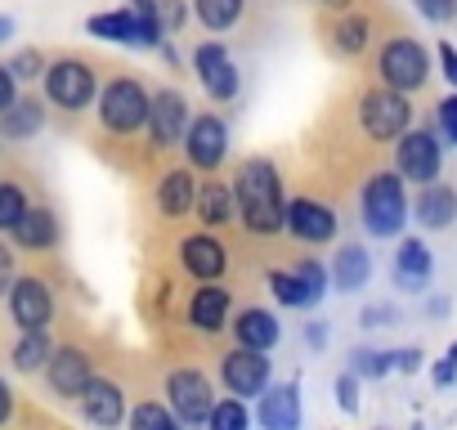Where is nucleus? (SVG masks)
<instances>
[{"mask_svg":"<svg viewBox=\"0 0 457 430\" xmlns=\"http://www.w3.org/2000/svg\"><path fill=\"white\" fill-rule=\"evenodd\" d=\"M435 130H439V139H444L448 148H457V95L439 99V108H435Z\"/></svg>","mask_w":457,"mask_h":430,"instance_id":"38","label":"nucleus"},{"mask_svg":"<svg viewBox=\"0 0 457 430\" xmlns=\"http://www.w3.org/2000/svg\"><path fill=\"white\" fill-rule=\"evenodd\" d=\"M95 117L108 135L130 139V135L148 130L153 90H144V81H135V77H112V81H104V90L95 99Z\"/></svg>","mask_w":457,"mask_h":430,"instance_id":"3","label":"nucleus"},{"mask_svg":"<svg viewBox=\"0 0 457 430\" xmlns=\"http://www.w3.org/2000/svg\"><path fill=\"white\" fill-rule=\"evenodd\" d=\"M166 403L175 408V417H179L184 426H206L220 399H215L206 372H197V368H175V372H166Z\"/></svg>","mask_w":457,"mask_h":430,"instance_id":"10","label":"nucleus"},{"mask_svg":"<svg viewBox=\"0 0 457 430\" xmlns=\"http://www.w3.org/2000/svg\"><path fill=\"white\" fill-rule=\"evenodd\" d=\"M28 206H32V197H28V188L19 184V179H0V234H14V225L28 215Z\"/></svg>","mask_w":457,"mask_h":430,"instance_id":"33","label":"nucleus"},{"mask_svg":"<svg viewBox=\"0 0 457 430\" xmlns=\"http://www.w3.org/2000/svg\"><path fill=\"white\" fill-rule=\"evenodd\" d=\"M41 90H46V103H50V108L77 117V112L95 108V99H99V77H95V68H90L86 59L59 54V59H50V68H46V77H41Z\"/></svg>","mask_w":457,"mask_h":430,"instance_id":"4","label":"nucleus"},{"mask_svg":"<svg viewBox=\"0 0 457 430\" xmlns=\"http://www.w3.org/2000/svg\"><path fill=\"white\" fill-rule=\"evenodd\" d=\"M179 148H184V157H188L193 170L215 175V170L224 166V157H228V121H224L220 112L193 117V126H188V135H184Z\"/></svg>","mask_w":457,"mask_h":430,"instance_id":"12","label":"nucleus"},{"mask_svg":"<svg viewBox=\"0 0 457 430\" xmlns=\"http://www.w3.org/2000/svg\"><path fill=\"white\" fill-rule=\"evenodd\" d=\"M234 197H238V220L256 238H274L287 229V197H283V175L270 157H247L234 175Z\"/></svg>","mask_w":457,"mask_h":430,"instance_id":"1","label":"nucleus"},{"mask_svg":"<svg viewBox=\"0 0 457 430\" xmlns=\"http://www.w3.org/2000/svg\"><path fill=\"white\" fill-rule=\"evenodd\" d=\"M126 421H130V430H184V421L175 417V408L170 403H157V399H139Z\"/></svg>","mask_w":457,"mask_h":430,"instance_id":"32","label":"nucleus"},{"mask_svg":"<svg viewBox=\"0 0 457 430\" xmlns=\"http://www.w3.org/2000/svg\"><path fill=\"white\" fill-rule=\"evenodd\" d=\"M193 77L202 81V90L215 99V103H228V99H238L243 90V77L234 68V59H228V50L220 41H202L193 50Z\"/></svg>","mask_w":457,"mask_h":430,"instance_id":"13","label":"nucleus"},{"mask_svg":"<svg viewBox=\"0 0 457 430\" xmlns=\"http://www.w3.org/2000/svg\"><path fill=\"white\" fill-rule=\"evenodd\" d=\"M256 421H261V430H301V390H296V381L270 385L256 399Z\"/></svg>","mask_w":457,"mask_h":430,"instance_id":"22","label":"nucleus"},{"mask_svg":"<svg viewBox=\"0 0 457 430\" xmlns=\"http://www.w3.org/2000/svg\"><path fill=\"white\" fill-rule=\"evenodd\" d=\"M46 117H50L46 99H32V95L23 99L19 95V103L10 112H0V139L5 144H28V139H37L46 130Z\"/></svg>","mask_w":457,"mask_h":430,"instance_id":"27","label":"nucleus"},{"mask_svg":"<svg viewBox=\"0 0 457 430\" xmlns=\"http://www.w3.org/2000/svg\"><path fill=\"white\" fill-rule=\"evenodd\" d=\"M337 211L319 197H292L287 202V234L310 243V247H328L337 238Z\"/></svg>","mask_w":457,"mask_h":430,"instance_id":"16","label":"nucleus"},{"mask_svg":"<svg viewBox=\"0 0 457 430\" xmlns=\"http://www.w3.org/2000/svg\"><path fill=\"white\" fill-rule=\"evenodd\" d=\"M412 5L426 23H453L457 19V0H412Z\"/></svg>","mask_w":457,"mask_h":430,"instance_id":"40","label":"nucleus"},{"mask_svg":"<svg viewBox=\"0 0 457 430\" xmlns=\"http://www.w3.org/2000/svg\"><path fill=\"white\" fill-rule=\"evenodd\" d=\"M77 403H81V417H86L90 426H99V430H117V426L130 417V412H126V390H121L112 376H95Z\"/></svg>","mask_w":457,"mask_h":430,"instance_id":"18","label":"nucleus"},{"mask_svg":"<svg viewBox=\"0 0 457 430\" xmlns=\"http://www.w3.org/2000/svg\"><path fill=\"white\" fill-rule=\"evenodd\" d=\"M197 179H193V166H175L157 179V211L166 215V220H184V215H193L197 206Z\"/></svg>","mask_w":457,"mask_h":430,"instance_id":"23","label":"nucleus"},{"mask_svg":"<svg viewBox=\"0 0 457 430\" xmlns=\"http://www.w3.org/2000/svg\"><path fill=\"white\" fill-rule=\"evenodd\" d=\"M395 318H399V310H395L390 301H377V305H368V310L359 314V323H363V327H390Z\"/></svg>","mask_w":457,"mask_h":430,"instance_id":"41","label":"nucleus"},{"mask_svg":"<svg viewBox=\"0 0 457 430\" xmlns=\"http://www.w3.org/2000/svg\"><path fill=\"white\" fill-rule=\"evenodd\" d=\"M265 283H270V296H274L283 310H314V305H319V296H314L310 283L296 274V265H292V269H270Z\"/></svg>","mask_w":457,"mask_h":430,"instance_id":"29","label":"nucleus"},{"mask_svg":"<svg viewBox=\"0 0 457 430\" xmlns=\"http://www.w3.org/2000/svg\"><path fill=\"white\" fill-rule=\"evenodd\" d=\"M59 238H63L59 215H54V206H46V202H32V206H28V215L14 225V234H10V243H14L19 252H32V256L54 252V247H59Z\"/></svg>","mask_w":457,"mask_h":430,"instance_id":"19","label":"nucleus"},{"mask_svg":"<svg viewBox=\"0 0 457 430\" xmlns=\"http://www.w3.org/2000/svg\"><path fill=\"white\" fill-rule=\"evenodd\" d=\"M228 327H234V341H238V345H247V350H265V354L283 341V327H278L274 310H265V305H247V310H238Z\"/></svg>","mask_w":457,"mask_h":430,"instance_id":"25","label":"nucleus"},{"mask_svg":"<svg viewBox=\"0 0 457 430\" xmlns=\"http://www.w3.org/2000/svg\"><path fill=\"white\" fill-rule=\"evenodd\" d=\"M319 5H328V10H350L354 0H319Z\"/></svg>","mask_w":457,"mask_h":430,"instance_id":"51","label":"nucleus"},{"mask_svg":"<svg viewBox=\"0 0 457 430\" xmlns=\"http://www.w3.org/2000/svg\"><path fill=\"white\" fill-rule=\"evenodd\" d=\"M90 381H95V359L81 345H59L54 359L46 363V385L59 399H81Z\"/></svg>","mask_w":457,"mask_h":430,"instance_id":"15","label":"nucleus"},{"mask_svg":"<svg viewBox=\"0 0 457 430\" xmlns=\"http://www.w3.org/2000/svg\"><path fill=\"white\" fill-rule=\"evenodd\" d=\"M412 220L426 229V234H439V229H448L453 220H457V188H448V184H421L417 188V197H412Z\"/></svg>","mask_w":457,"mask_h":430,"instance_id":"21","label":"nucleus"},{"mask_svg":"<svg viewBox=\"0 0 457 430\" xmlns=\"http://www.w3.org/2000/svg\"><path fill=\"white\" fill-rule=\"evenodd\" d=\"M337 408L341 412H359V372L354 368H345L337 376Z\"/></svg>","mask_w":457,"mask_h":430,"instance_id":"39","label":"nucleus"},{"mask_svg":"<svg viewBox=\"0 0 457 430\" xmlns=\"http://www.w3.org/2000/svg\"><path fill=\"white\" fill-rule=\"evenodd\" d=\"M188 126H193L188 99H184L175 86L153 90V117H148V139H153V148H175V144H184Z\"/></svg>","mask_w":457,"mask_h":430,"instance_id":"14","label":"nucleus"},{"mask_svg":"<svg viewBox=\"0 0 457 430\" xmlns=\"http://www.w3.org/2000/svg\"><path fill=\"white\" fill-rule=\"evenodd\" d=\"M444 139L435 126H412L408 135L395 139V170L408 179V184H435L439 170H444Z\"/></svg>","mask_w":457,"mask_h":430,"instance_id":"8","label":"nucleus"},{"mask_svg":"<svg viewBox=\"0 0 457 430\" xmlns=\"http://www.w3.org/2000/svg\"><path fill=\"white\" fill-rule=\"evenodd\" d=\"M332 37H337V50L341 54H363L372 45V19L368 14H345Z\"/></svg>","mask_w":457,"mask_h":430,"instance_id":"34","label":"nucleus"},{"mask_svg":"<svg viewBox=\"0 0 457 430\" xmlns=\"http://www.w3.org/2000/svg\"><path fill=\"white\" fill-rule=\"evenodd\" d=\"M377 72H381V86H390L399 95H412L430 77V50L412 37H390L377 54Z\"/></svg>","mask_w":457,"mask_h":430,"instance_id":"6","label":"nucleus"},{"mask_svg":"<svg viewBox=\"0 0 457 430\" xmlns=\"http://www.w3.org/2000/svg\"><path fill=\"white\" fill-rule=\"evenodd\" d=\"M46 68H50V59H46L37 45H23V50H14V59H10V72H14V81H19V86L41 81V77H46Z\"/></svg>","mask_w":457,"mask_h":430,"instance_id":"37","label":"nucleus"},{"mask_svg":"<svg viewBox=\"0 0 457 430\" xmlns=\"http://www.w3.org/2000/svg\"><path fill=\"white\" fill-rule=\"evenodd\" d=\"M368 278H372V256H368L359 243H345V247L332 256V292L354 296L359 287H368Z\"/></svg>","mask_w":457,"mask_h":430,"instance_id":"28","label":"nucleus"},{"mask_svg":"<svg viewBox=\"0 0 457 430\" xmlns=\"http://www.w3.org/2000/svg\"><path fill=\"white\" fill-rule=\"evenodd\" d=\"M274 363L265 350H247V345H234L224 359H220V385L234 394V399H261L274 381Z\"/></svg>","mask_w":457,"mask_h":430,"instance_id":"9","label":"nucleus"},{"mask_svg":"<svg viewBox=\"0 0 457 430\" xmlns=\"http://www.w3.org/2000/svg\"><path fill=\"white\" fill-rule=\"evenodd\" d=\"M206 430H252V408H247V399H220L215 403V412H211V421H206Z\"/></svg>","mask_w":457,"mask_h":430,"instance_id":"35","label":"nucleus"},{"mask_svg":"<svg viewBox=\"0 0 457 430\" xmlns=\"http://www.w3.org/2000/svg\"><path fill=\"white\" fill-rule=\"evenodd\" d=\"M0 148H5V139H0Z\"/></svg>","mask_w":457,"mask_h":430,"instance_id":"52","label":"nucleus"},{"mask_svg":"<svg viewBox=\"0 0 457 430\" xmlns=\"http://www.w3.org/2000/svg\"><path fill=\"white\" fill-rule=\"evenodd\" d=\"M247 10V0H193V19L206 32H228Z\"/></svg>","mask_w":457,"mask_h":430,"instance_id":"31","label":"nucleus"},{"mask_svg":"<svg viewBox=\"0 0 457 430\" xmlns=\"http://www.w3.org/2000/svg\"><path fill=\"white\" fill-rule=\"evenodd\" d=\"M130 10H139L148 19H162V0H130Z\"/></svg>","mask_w":457,"mask_h":430,"instance_id":"48","label":"nucleus"},{"mask_svg":"<svg viewBox=\"0 0 457 430\" xmlns=\"http://www.w3.org/2000/svg\"><path fill=\"white\" fill-rule=\"evenodd\" d=\"M421 359H426V354H421L417 345H403V350H395V368H399V372H421Z\"/></svg>","mask_w":457,"mask_h":430,"instance_id":"46","label":"nucleus"},{"mask_svg":"<svg viewBox=\"0 0 457 430\" xmlns=\"http://www.w3.org/2000/svg\"><path fill=\"white\" fill-rule=\"evenodd\" d=\"M305 341L323 350V345H328V327H323V323H310V327H305Z\"/></svg>","mask_w":457,"mask_h":430,"instance_id":"49","label":"nucleus"},{"mask_svg":"<svg viewBox=\"0 0 457 430\" xmlns=\"http://www.w3.org/2000/svg\"><path fill=\"white\" fill-rule=\"evenodd\" d=\"M184 23H188V5H184V0H162V28L170 37H179Z\"/></svg>","mask_w":457,"mask_h":430,"instance_id":"42","label":"nucleus"},{"mask_svg":"<svg viewBox=\"0 0 457 430\" xmlns=\"http://www.w3.org/2000/svg\"><path fill=\"white\" fill-rule=\"evenodd\" d=\"M54 350L59 345L50 341V332H19V341L10 345V368L14 372H46Z\"/></svg>","mask_w":457,"mask_h":430,"instance_id":"30","label":"nucleus"},{"mask_svg":"<svg viewBox=\"0 0 457 430\" xmlns=\"http://www.w3.org/2000/svg\"><path fill=\"white\" fill-rule=\"evenodd\" d=\"M5 305H10V318L19 332H50V323H54V292L37 274H19L14 287L5 292Z\"/></svg>","mask_w":457,"mask_h":430,"instance_id":"11","label":"nucleus"},{"mask_svg":"<svg viewBox=\"0 0 457 430\" xmlns=\"http://www.w3.org/2000/svg\"><path fill=\"white\" fill-rule=\"evenodd\" d=\"M359 126H363L368 139L395 144L399 135L412 130V103H408V95H399V90H390V86L368 90V95L359 99Z\"/></svg>","mask_w":457,"mask_h":430,"instance_id":"7","label":"nucleus"},{"mask_svg":"<svg viewBox=\"0 0 457 430\" xmlns=\"http://www.w3.org/2000/svg\"><path fill=\"white\" fill-rule=\"evenodd\" d=\"M435 63H439V72H444V81L457 90V50L448 45V41H439L435 45Z\"/></svg>","mask_w":457,"mask_h":430,"instance_id":"44","label":"nucleus"},{"mask_svg":"<svg viewBox=\"0 0 457 430\" xmlns=\"http://www.w3.org/2000/svg\"><path fill=\"white\" fill-rule=\"evenodd\" d=\"M14 32H19V23H14L10 14H0V45H5V41H10Z\"/></svg>","mask_w":457,"mask_h":430,"instance_id":"50","label":"nucleus"},{"mask_svg":"<svg viewBox=\"0 0 457 430\" xmlns=\"http://www.w3.org/2000/svg\"><path fill=\"white\" fill-rule=\"evenodd\" d=\"M430 376H435V385H453V381H457V341L444 350V359L435 363V372H430Z\"/></svg>","mask_w":457,"mask_h":430,"instance_id":"43","label":"nucleus"},{"mask_svg":"<svg viewBox=\"0 0 457 430\" xmlns=\"http://www.w3.org/2000/svg\"><path fill=\"white\" fill-rule=\"evenodd\" d=\"M14 417V390H10V381L0 376V426H5Z\"/></svg>","mask_w":457,"mask_h":430,"instance_id":"47","label":"nucleus"},{"mask_svg":"<svg viewBox=\"0 0 457 430\" xmlns=\"http://www.w3.org/2000/svg\"><path fill=\"white\" fill-rule=\"evenodd\" d=\"M19 103V81L10 72V63H0V112H10Z\"/></svg>","mask_w":457,"mask_h":430,"instance_id":"45","label":"nucleus"},{"mask_svg":"<svg viewBox=\"0 0 457 430\" xmlns=\"http://www.w3.org/2000/svg\"><path fill=\"white\" fill-rule=\"evenodd\" d=\"M228 310H234V296H228V287H220V283H202L197 292H193V301H188V323L197 327V332H224L228 323Z\"/></svg>","mask_w":457,"mask_h":430,"instance_id":"24","label":"nucleus"},{"mask_svg":"<svg viewBox=\"0 0 457 430\" xmlns=\"http://www.w3.org/2000/svg\"><path fill=\"white\" fill-rule=\"evenodd\" d=\"M86 32L99 37V41H112V45H130V50H162L170 41L162 19H148V14H139L130 5L126 10H108V14H90Z\"/></svg>","mask_w":457,"mask_h":430,"instance_id":"5","label":"nucleus"},{"mask_svg":"<svg viewBox=\"0 0 457 430\" xmlns=\"http://www.w3.org/2000/svg\"><path fill=\"white\" fill-rule=\"evenodd\" d=\"M359 220L372 238H399L403 225L412 220V202H408V179L399 170H377L359 188Z\"/></svg>","mask_w":457,"mask_h":430,"instance_id":"2","label":"nucleus"},{"mask_svg":"<svg viewBox=\"0 0 457 430\" xmlns=\"http://www.w3.org/2000/svg\"><path fill=\"white\" fill-rule=\"evenodd\" d=\"M350 368H354L359 376L377 381V376L395 372V350H372V345H359V350L350 354Z\"/></svg>","mask_w":457,"mask_h":430,"instance_id":"36","label":"nucleus"},{"mask_svg":"<svg viewBox=\"0 0 457 430\" xmlns=\"http://www.w3.org/2000/svg\"><path fill=\"white\" fill-rule=\"evenodd\" d=\"M193 215H197V220H202L206 229H224V225H234V220H238V197H234V184H224V179H202Z\"/></svg>","mask_w":457,"mask_h":430,"instance_id":"26","label":"nucleus"},{"mask_svg":"<svg viewBox=\"0 0 457 430\" xmlns=\"http://www.w3.org/2000/svg\"><path fill=\"white\" fill-rule=\"evenodd\" d=\"M179 265H184V274L197 278V283H220L224 269H228V252H224V243L215 238V229H202V234H188V238L179 243Z\"/></svg>","mask_w":457,"mask_h":430,"instance_id":"17","label":"nucleus"},{"mask_svg":"<svg viewBox=\"0 0 457 430\" xmlns=\"http://www.w3.org/2000/svg\"><path fill=\"white\" fill-rule=\"evenodd\" d=\"M390 274H395V287H399V292H408V296L426 292L430 278H435V256H430V247H426L421 238H403L399 252H395Z\"/></svg>","mask_w":457,"mask_h":430,"instance_id":"20","label":"nucleus"}]
</instances>
